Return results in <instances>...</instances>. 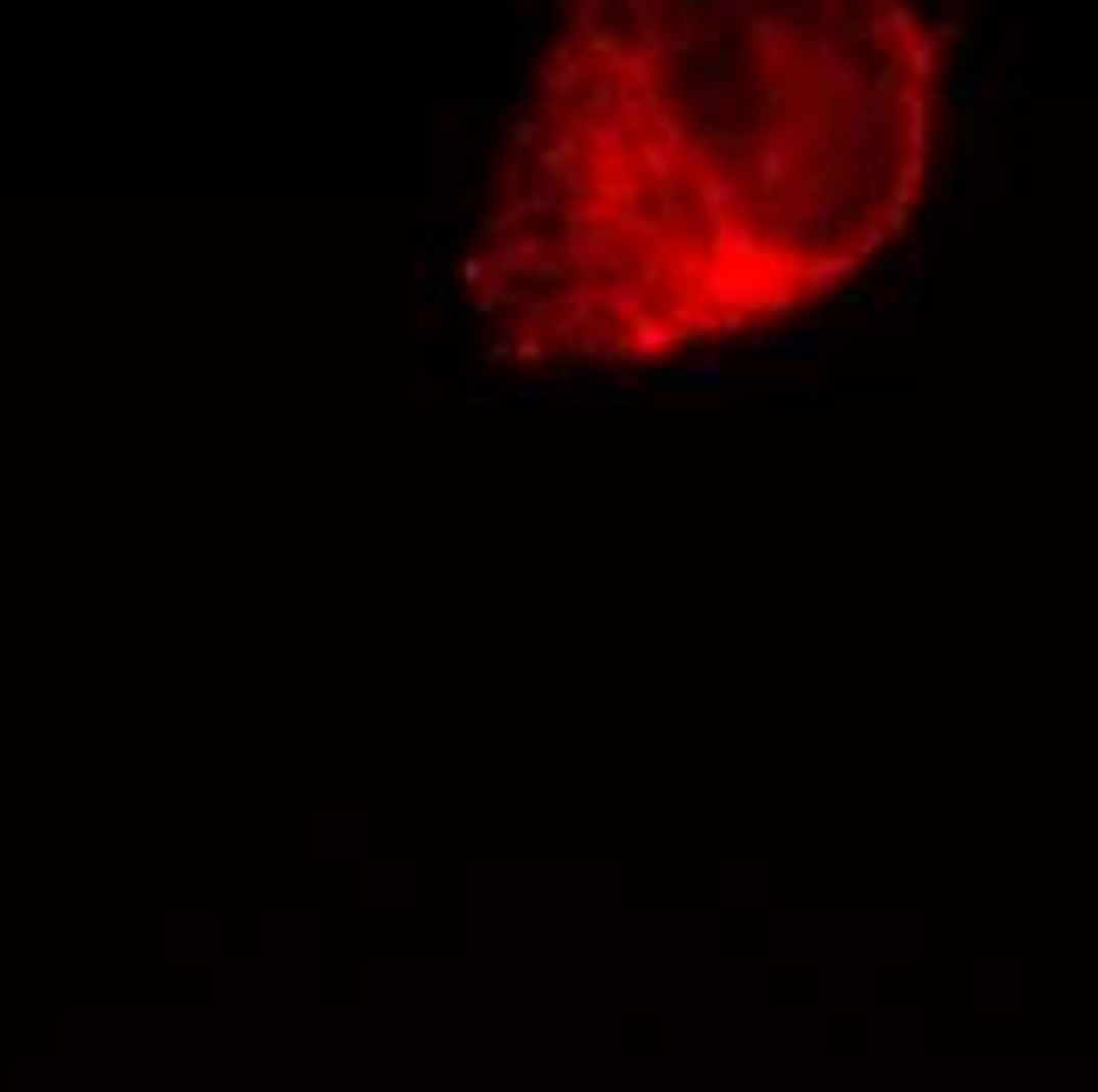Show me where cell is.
<instances>
[{"instance_id":"cell-1","label":"cell","mask_w":1098,"mask_h":1092,"mask_svg":"<svg viewBox=\"0 0 1098 1092\" xmlns=\"http://www.w3.org/2000/svg\"><path fill=\"white\" fill-rule=\"evenodd\" d=\"M739 95H745V77H739V63H732V57H701V63H694V101H701L707 115H726Z\"/></svg>"},{"instance_id":"cell-2","label":"cell","mask_w":1098,"mask_h":1092,"mask_svg":"<svg viewBox=\"0 0 1098 1092\" xmlns=\"http://www.w3.org/2000/svg\"><path fill=\"white\" fill-rule=\"evenodd\" d=\"M821 348H827V329H821V322L789 329V335H758V342H745L751 360H809V354H821Z\"/></svg>"},{"instance_id":"cell-3","label":"cell","mask_w":1098,"mask_h":1092,"mask_svg":"<svg viewBox=\"0 0 1098 1092\" xmlns=\"http://www.w3.org/2000/svg\"><path fill=\"white\" fill-rule=\"evenodd\" d=\"M688 329L676 316H638L632 322V335H626V348L632 354H644V360H664V354H676V342H682Z\"/></svg>"},{"instance_id":"cell-4","label":"cell","mask_w":1098,"mask_h":1092,"mask_svg":"<svg viewBox=\"0 0 1098 1092\" xmlns=\"http://www.w3.org/2000/svg\"><path fill=\"white\" fill-rule=\"evenodd\" d=\"M656 278H664V266L650 260V266H644V272H632L626 284H612V290H606V316H632V322H638V316H644V304H650V290H656Z\"/></svg>"},{"instance_id":"cell-5","label":"cell","mask_w":1098,"mask_h":1092,"mask_svg":"<svg viewBox=\"0 0 1098 1092\" xmlns=\"http://www.w3.org/2000/svg\"><path fill=\"white\" fill-rule=\"evenodd\" d=\"M664 32H644V45H632L626 57H612L619 63V77H626L632 89H650V77H656V63H664Z\"/></svg>"},{"instance_id":"cell-6","label":"cell","mask_w":1098,"mask_h":1092,"mask_svg":"<svg viewBox=\"0 0 1098 1092\" xmlns=\"http://www.w3.org/2000/svg\"><path fill=\"white\" fill-rule=\"evenodd\" d=\"M638 392H644L638 379H606V373H600V379H588V385H568L562 405H632Z\"/></svg>"},{"instance_id":"cell-7","label":"cell","mask_w":1098,"mask_h":1092,"mask_svg":"<svg viewBox=\"0 0 1098 1092\" xmlns=\"http://www.w3.org/2000/svg\"><path fill=\"white\" fill-rule=\"evenodd\" d=\"M745 32H751V45L764 51V63H789V45H795V32H789L777 13H751V26H745Z\"/></svg>"},{"instance_id":"cell-8","label":"cell","mask_w":1098,"mask_h":1092,"mask_svg":"<svg viewBox=\"0 0 1098 1092\" xmlns=\"http://www.w3.org/2000/svg\"><path fill=\"white\" fill-rule=\"evenodd\" d=\"M1004 70H1010V45H998V51H992V57H985V63L972 70V77L960 83V101H992V95L1004 89Z\"/></svg>"},{"instance_id":"cell-9","label":"cell","mask_w":1098,"mask_h":1092,"mask_svg":"<svg viewBox=\"0 0 1098 1092\" xmlns=\"http://www.w3.org/2000/svg\"><path fill=\"white\" fill-rule=\"evenodd\" d=\"M859 266H865V260H859V253L847 246V253H827V260H809V266L795 272V284H809V290H833L839 278H847V272H859Z\"/></svg>"},{"instance_id":"cell-10","label":"cell","mask_w":1098,"mask_h":1092,"mask_svg":"<svg viewBox=\"0 0 1098 1092\" xmlns=\"http://www.w3.org/2000/svg\"><path fill=\"white\" fill-rule=\"evenodd\" d=\"M707 228H714L707 246L720 253V260H745V253H758V234L745 222H732V215H720V222H707Z\"/></svg>"},{"instance_id":"cell-11","label":"cell","mask_w":1098,"mask_h":1092,"mask_svg":"<svg viewBox=\"0 0 1098 1092\" xmlns=\"http://www.w3.org/2000/svg\"><path fill=\"white\" fill-rule=\"evenodd\" d=\"M537 260H543V240H537V234H524V240H511V246H499V253H493V278L505 284V278L531 272Z\"/></svg>"},{"instance_id":"cell-12","label":"cell","mask_w":1098,"mask_h":1092,"mask_svg":"<svg viewBox=\"0 0 1098 1092\" xmlns=\"http://www.w3.org/2000/svg\"><path fill=\"white\" fill-rule=\"evenodd\" d=\"M537 89H543L549 101L568 95V89H575V57H568V51H549V63L537 70Z\"/></svg>"},{"instance_id":"cell-13","label":"cell","mask_w":1098,"mask_h":1092,"mask_svg":"<svg viewBox=\"0 0 1098 1092\" xmlns=\"http://www.w3.org/2000/svg\"><path fill=\"white\" fill-rule=\"evenodd\" d=\"M568 266H575L581 278H594V272L606 266V240H588V234H568Z\"/></svg>"},{"instance_id":"cell-14","label":"cell","mask_w":1098,"mask_h":1092,"mask_svg":"<svg viewBox=\"0 0 1098 1092\" xmlns=\"http://www.w3.org/2000/svg\"><path fill=\"white\" fill-rule=\"evenodd\" d=\"M682 385H694V392H714V385H726V360H720V354H701V360H688V367H682Z\"/></svg>"},{"instance_id":"cell-15","label":"cell","mask_w":1098,"mask_h":1092,"mask_svg":"<svg viewBox=\"0 0 1098 1092\" xmlns=\"http://www.w3.org/2000/svg\"><path fill=\"white\" fill-rule=\"evenodd\" d=\"M487 115V101H455L449 107V152H461L467 145V133H473V121Z\"/></svg>"},{"instance_id":"cell-16","label":"cell","mask_w":1098,"mask_h":1092,"mask_svg":"<svg viewBox=\"0 0 1098 1092\" xmlns=\"http://www.w3.org/2000/svg\"><path fill=\"white\" fill-rule=\"evenodd\" d=\"M644 165H650V177H656V184H676V171H682V152H670V145H644Z\"/></svg>"},{"instance_id":"cell-17","label":"cell","mask_w":1098,"mask_h":1092,"mask_svg":"<svg viewBox=\"0 0 1098 1092\" xmlns=\"http://www.w3.org/2000/svg\"><path fill=\"white\" fill-rule=\"evenodd\" d=\"M511 215H518V222H543V215H556V196H549V190H524L518 202H511Z\"/></svg>"},{"instance_id":"cell-18","label":"cell","mask_w":1098,"mask_h":1092,"mask_svg":"<svg viewBox=\"0 0 1098 1092\" xmlns=\"http://www.w3.org/2000/svg\"><path fill=\"white\" fill-rule=\"evenodd\" d=\"M537 165H543L549 177H562V171L575 165V139H556V145H543V152H537Z\"/></svg>"},{"instance_id":"cell-19","label":"cell","mask_w":1098,"mask_h":1092,"mask_svg":"<svg viewBox=\"0 0 1098 1092\" xmlns=\"http://www.w3.org/2000/svg\"><path fill=\"white\" fill-rule=\"evenodd\" d=\"M884 278H897V298H903V290H915V278H922V253L909 246V253H903V260H897V266H890Z\"/></svg>"},{"instance_id":"cell-20","label":"cell","mask_w":1098,"mask_h":1092,"mask_svg":"<svg viewBox=\"0 0 1098 1092\" xmlns=\"http://www.w3.org/2000/svg\"><path fill=\"white\" fill-rule=\"evenodd\" d=\"M575 354H581V360H600V367H612V360H619V342H600V335H581V342H575Z\"/></svg>"},{"instance_id":"cell-21","label":"cell","mask_w":1098,"mask_h":1092,"mask_svg":"<svg viewBox=\"0 0 1098 1092\" xmlns=\"http://www.w3.org/2000/svg\"><path fill=\"white\" fill-rule=\"evenodd\" d=\"M751 13H758V7H751V0H720V7H714V19H726V26H739V32L751 26Z\"/></svg>"},{"instance_id":"cell-22","label":"cell","mask_w":1098,"mask_h":1092,"mask_svg":"<svg viewBox=\"0 0 1098 1092\" xmlns=\"http://www.w3.org/2000/svg\"><path fill=\"white\" fill-rule=\"evenodd\" d=\"M568 13H575L581 26H594V19H606L612 7H606V0H575V7H568Z\"/></svg>"},{"instance_id":"cell-23","label":"cell","mask_w":1098,"mask_h":1092,"mask_svg":"<svg viewBox=\"0 0 1098 1092\" xmlns=\"http://www.w3.org/2000/svg\"><path fill=\"white\" fill-rule=\"evenodd\" d=\"M537 32H543V26H537V7H518V45H537Z\"/></svg>"},{"instance_id":"cell-24","label":"cell","mask_w":1098,"mask_h":1092,"mask_svg":"<svg viewBox=\"0 0 1098 1092\" xmlns=\"http://www.w3.org/2000/svg\"><path fill=\"white\" fill-rule=\"evenodd\" d=\"M537 127H543V121H531V115H518V121H511V145H531V139H537Z\"/></svg>"},{"instance_id":"cell-25","label":"cell","mask_w":1098,"mask_h":1092,"mask_svg":"<svg viewBox=\"0 0 1098 1092\" xmlns=\"http://www.w3.org/2000/svg\"><path fill=\"white\" fill-rule=\"evenodd\" d=\"M455 392H461V398H481V367H467V373L455 379Z\"/></svg>"}]
</instances>
